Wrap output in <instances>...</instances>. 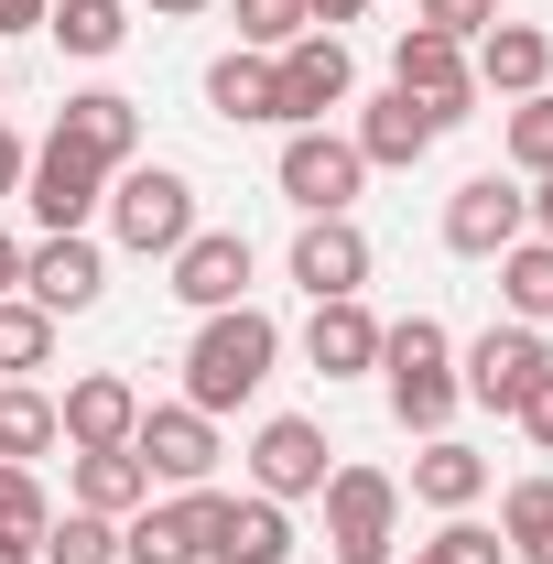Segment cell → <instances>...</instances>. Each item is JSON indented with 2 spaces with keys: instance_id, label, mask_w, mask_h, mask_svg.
I'll list each match as a JSON object with an SVG mask.
<instances>
[{
  "instance_id": "cell-1",
  "label": "cell",
  "mask_w": 553,
  "mask_h": 564,
  "mask_svg": "<svg viewBox=\"0 0 553 564\" xmlns=\"http://www.w3.org/2000/svg\"><path fill=\"white\" fill-rule=\"evenodd\" d=\"M272 358H282V326L261 315V304H228V315H207L196 326V348H185V402L196 413H239L261 380H272Z\"/></svg>"
},
{
  "instance_id": "cell-2",
  "label": "cell",
  "mask_w": 553,
  "mask_h": 564,
  "mask_svg": "<svg viewBox=\"0 0 553 564\" xmlns=\"http://www.w3.org/2000/svg\"><path fill=\"white\" fill-rule=\"evenodd\" d=\"M380 380H391V423H402V434H445V413L467 402V391H456V337H445L434 315L380 326Z\"/></svg>"
},
{
  "instance_id": "cell-3",
  "label": "cell",
  "mask_w": 553,
  "mask_h": 564,
  "mask_svg": "<svg viewBox=\"0 0 553 564\" xmlns=\"http://www.w3.org/2000/svg\"><path fill=\"white\" fill-rule=\"evenodd\" d=\"M98 207H109V239L141 250V261H174V250L196 239V185H185L174 163H120Z\"/></svg>"
},
{
  "instance_id": "cell-4",
  "label": "cell",
  "mask_w": 553,
  "mask_h": 564,
  "mask_svg": "<svg viewBox=\"0 0 553 564\" xmlns=\"http://www.w3.org/2000/svg\"><path fill=\"white\" fill-rule=\"evenodd\" d=\"M326 543L337 564H391V532H402V478L391 467H326Z\"/></svg>"
},
{
  "instance_id": "cell-5",
  "label": "cell",
  "mask_w": 553,
  "mask_h": 564,
  "mask_svg": "<svg viewBox=\"0 0 553 564\" xmlns=\"http://www.w3.org/2000/svg\"><path fill=\"white\" fill-rule=\"evenodd\" d=\"M293 554V521H282V499H217L196 489V564H282Z\"/></svg>"
},
{
  "instance_id": "cell-6",
  "label": "cell",
  "mask_w": 553,
  "mask_h": 564,
  "mask_svg": "<svg viewBox=\"0 0 553 564\" xmlns=\"http://www.w3.org/2000/svg\"><path fill=\"white\" fill-rule=\"evenodd\" d=\"M391 87L434 109V131L478 120V76H467V44H456V33H423V22H413V33L391 44Z\"/></svg>"
},
{
  "instance_id": "cell-7",
  "label": "cell",
  "mask_w": 553,
  "mask_h": 564,
  "mask_svg": "<svg viewBox=\"0 0 553 564\" xmlns=\"http://www.w3.org/2000/svg\"><path fill=\"white\" fill-rule=\"evenodd\" d=\"M98 196H109V163H98L87 141H66V131L44 141V152H33V174H22V207L44 217V239H55V228H87Z\"/></svg>"
},
{
  "instance_id": "cell-8",
  "label": "cell",
  "mask_w": 553,
  "mask_h": 564,
  "mask_svg": "<svg viewBox=\"0 0 553 564\" xmlns=\"http://www.w3.org/2000/svg\"><path fill=\"white\" fill-rule=\"evenodd\" d=\"M510 239H532V196H521L510 174H467V185L445 196V250H456V261H499Z\"/></svg>"
},
{
  "instance_id": "cell-9",
  "label": "cell",
  "mask_w": 553,
  "mask_h": 564,
  "mask_svg": "<svg viewBox=\"0 0 553 564\" xmlns=\"http://www.w3.org/2000/svg\"><path fill=\"white\" fill-rule=\"evenodd\" d=\"M131 456L152 467V489H207V467H217V423L196 413V402H152V413L131 423Z\"/></svg>"
},
{
  "instance_id": "cell-10",
  "label": "cell",
  "mask_w": 553,
  "mask_h": 564,
  "mask_svg": "<svg viewBox=\"0 0 553 564\" xmlns=\"http://www.w3.org/2000/svg\"><path fill=\"white\" fill-rule=\"evenodd\" d=\"M358 185H369L358 141H337V131H293V141H282V196H293L304 217H347Z\"/></svg>"
},
{
  "instance_id": "cell-11",
  "label": "cell",
  "mask_w": 553,
  "mask_h": 564,
  "mask_svg": "<svg viewBox=\"0 0 553 564\" xmlns=\"http://www.w3.org/2000/svg\"><path fill=\"white\" fill-rule=\"evenodd\" d=\"M543 369H553L543 326H488L478 348H467V369H456V391H467V402H488V413H521Z\"/></svg>"
},
{
  "instance_id": "cell-12",
  "label": "cell",
  "mask_w": 553,
  "mask_h": 564,
  "mask_svg": "<svg viewBox=\"0 0 553 564\" xmlns=\"http://www.w3.org/2000/svg\"><path fill=\"white\" fill-rule=\"evenodd\" d=\"M272 76H282V120H293V131H315L326 109H347V87H358V66H347L337 33H304V44H282Z\"/></svg>"
},
{
  "instance_id": "cell-13",
  "label": "cell",
  "mask_w": 553,
  "mask_h": 564,
  "mask_svg": "<svg viewBox=\"0 0 553 564\" xmlns=\"http://www.w3.org/2000/svg\"><path fill=\"white\" fill-rule=\"evenodd\" d=\"M326 456H337V445H326L304 413H272L261 434H250V489L261 499H315L326 489Z\"/></svg>"
},
{
  "instance_id": "cell-14",
  "label": "cell",
  "mask_w": 553,
  "mask_h": 564,
  "mask_svg": "<svg viewBox=\"0 0 553 564\" xmlns=\"http://www.w3.org/2000/svg\"><path fill=\"white\" fill-rule=\"evenodd\" d=\"M98 282H109V261H98V239H87V228H55L44 250H22V293H33L44 315H87V304H98Z\"/></svg>"
},
{
  "instance_id": "cell-15",
  "label": "cell",
  "mask_w": 553,
  "mask_h": 564,
  "mask_svg": "<svg viewBox=\"0 0 553 564\" xmlns=\"http://www.w3.org/2000/svg\"><path fill=\"white\" fill-rule=\"evenodd\" d=\"M131 423H141V391L120 380V369H87V380H66V402H55V434H66V456L131 445Z\"/></svg>"
},
{
  "instance_id": "cell-16",
  "label": "cell",
  "mask_w": 553,
  "mask_h": 564,
  "mask_svg": "<svg viewBox=\"0 0 553 564\" xmlns=\"http://www.w3.org/2000/svg\"><path fill=\"white\" fill-rule=\"evenodd\" d=\"M293 282H304L315 304H347V293L369 282V239H358V217H304V228H293Z\"/></svg>"
},
{
  "instance_id": "cell-17",
  "label": "cell",
  "mask_w": 553,
  "mask_h": 564,
  "mask_svg": "<svg viewBox=\"0 0 553 564\" xmlns=\"http://www.w3.org/2000/svg\"><path fill=\"white\" fill-rule=\"evenodd\" d=\"M174 293H185L196 315L250 304V239H239V228H196V239L174 250Z\"/></svg>"
},
{
  "instance_id": "cell-18",
  "label": "cell",
  "mask_w": 553,
  "mask_h": 564,
  "mask_svg": "<svg viewBox=\"0 0 553 564\" xmlns=\"http://www.w3.org/2000/svg\"><path fill=\"white\" fill-rule=\"evenodd\" d=\"M347 141H358V163H369V174H380V163H391V174H413L445 131H434V109H423V98L391 87V98H369V109H358V131H347Z\"/></svg>"
},
{
  "instance_id": "cell-19",
  "label": "cell",
  "mask_w": 553,
  "mask_h": 564,
  "mask_svg": "<svg viewBox=\"0 0 553 564\" xmlns=\"http://www.w3.org/2000/svg\"><path fill=\"white\" fill-rule=\"evenodd\" d=\"M467 76H478L488 98H532V87L553 76V33L543 22H488L478 55H467Z\"/></svg>"
},
{
  "instance_id": "cell-20",
  "label": "cell",
  "mask_w": 553,
  "mask_h": 564,
  "mask_svg": "<svg viewBox=\"0 0 553 564\" xmlns=\"http://www.w3.org/2000/svg\"><path fill=\"white\" fill-rule=\"evenodd\" d=\"M55 131H66V141H87V152L120 174V163H141V98H120V87H76Z\"/></svg>"
},
{
  "instance_id": "cell-21",
  "label": "cell",
  "mask_w": 553,
  "mask_h": 564,
  "mask_svg": "<svg viewBox=\"0 0 553 564\" xmlns=\"http://www.w3.org/2000/svg\"><path fill=\"white\" fill-rule=\"evenodd\" d=\"M304 358L326 369V380H358V369H380V315L347 293V304H315V326H304Z\"/></svg>"
},
{
  "instance_id": "cell-22",
  "label": "cell",
  "mask_w": 553,
  "mask_h": 564,
  "mask_svg": "<svg viewBox=\"0 0 553 564\" xmlns=\"http://www.w3.org/2000/svg\"><path fill=\"white\" fill-rule=\"evenodd\" d=\"M413 499H423V510H445V521H456V510H478V499H488V456H478V445H456V434H423Z\"/></svg>"
},
{
  "instance_id": "cell-23",
  "label": "cell",
  "mask_w": 553,
  "mask_h": 564,
  "mask_svg": "<svg viewBox=\"0 0 553 564\" xmlns=\"http://www.w3.org/2000/svg\"><path fill=\"white\" fill-rule=\"evenodd\" d=\"M120 564H196V489L141 499L131 521H120Z\"/></svg>"
},
{
  "instance_id": "cell-24",
  "label": "cell",
  "mask_w": 553,
  "mask_h": 564,
  "mask_svg": "<svg viewBox=\"0 0 553 564\" xmlns=\"http://www.w3.org/2000/svg\"><path fill=\"white\" fill-rule=\"evenodd\" d=\"M207 109H217V120H239V131H250V120H282L272 55H250V44H239V55H217V66H207Z\"/></svg>"
},
{
  "instance_id": "cell-25",
  "label": "cell",
  "mask_w": 553,
  "mask_h": 564,
  "mask_svg": "<svg viewBox=\"0 0 553 564\" xmlns=\"http://www.w3.org/2000/svg\"><path fill=\"white\" fill-rule=\"evenodd\" d=\"M141 499H152V467H141L131 445H98V456H76V510H98V521H131Z\"/></svg>"
},
{
  "instance_id": "cell-26",
  "label": "cell",
  "mask_w": 553,
  "mask_h": 564,
  "mask_svg": "<svg viewBox=\"0 0 553 564\" xmlns=\"http://www.w3.org/2000/svg\"><path fill=\"white\" fill-rule=\"evenodd\" d=\"M66 434H55V391H33V380H0V467H33V456H55Z\"/></svg>"
},
{
  "instance_id": "cell-27",
  "label": "cell",
  "mask_w": 553,
  "mask_h": 564,
  "mask_svg": "<svg viewBox=\"0 0 553 564\" xmlns=\"http://www.w3.org/2000/svg\"><path fill=\"white\" fill-rule=\"evenodd\" d=\"M44 33H55L66 55L98 66V55H120V44H131V11H120V0H55V11H44Z\"/></svg>"
},
{
  "instance_id": "cell-28",
  "label": "cell",
  "mask_w": 553,
  "mask_h": 564,
  "mask_svg": "<svg viewBox=\"0 0 553 564\" xmlns=\"http://www.w3.org/2000/svg\"><path fill=\"white\" fill-rule=\"evenodd\" d=\"M499 293H510V326H543L553 315V239H510L499 250Z\"/></svg>"
},
{
  "instance_id": "cell-29",
  "label": "cell",
  "mask_w": 553,
  "mask_h": 564,
  "mask_svg": "<svg viewBox=\"0 0 553 564\" xmlns=\"http://www.w3.org/2000/svg\"><path fill=\"white\" fill-rule=\"evenodd\" d=\"M499 543L521 564H553V478H521V489L499 499Z\"/></svg>"
},
{
  "instance_id": "cell-30",
  "label": "cell",
  "mask_w": 553,
  "mask_h": 564,
  "mask_svg": "<svg viewBox=\"0 0 553 564\" xmlns=\"http://www.w3.org/2000/svg\"><path fill=\"white\" fill-rule=\"evenodd\" d=\"M44 564H120V521H98V510H55V521H44Z\"/></svg>"
},
{
  "instance_id": "cell-31",
  "label": "cell",
  "mask_w": 553,
  "mask_h": 564,
  "mask_svg": "<svg viewBox=\"0 0 553 564\" xmlns=\"http://www.w3.org/2000/svg\"><path fill=\"white\" fill-rule=\"evenodd\" d=\"M44 358H55V315L33 293H11L0 304V369H44Z\"/></svg>"
},
{
  "instance_id": "cell-32",
  "label": "cell",
  "mask_w": 553,
  "mask_h": 564,
  "mask_svg": "<svg viewBox=\"0 0 553 564\" xmlns=\"http://www.w3.org/2000/svg\"><path fill=\"white\" fill-rule=\"evenodd\" d=\"M510 163L543 185L553 174V87H532V98H510Z\"/></svg>"
},
{
  "instance_id": "cell-33",
  "label": "cell",
  "mask_w": 553,
  "mask_h": 564,
  "mask_svg": "<svg viewBox=\"0 0 553 564\" xmlns=\"http://www.w3.org/2000/svg\"><path fill=\"white\" fill-rule=\"evenodd\" d=\"M315 22H304V0H239V44L250 55H282V44H304Z\"/></svg>"
},
{
  "instance_id": "cell-34",
  "label": "cell",
  "mask_w": 553,
  "mask_h": 564,
  "mask_svg": "<svg viewBox=\"0 0 553 564\" xmlns=\"http://www.w3.org/2000/svg\"><path fill=\"white\" fill-rule=\"evenodd\" d=\"M55 521V499L33 489V467H0V532H44Z\"/></svg>"
},
{
  "instance_id": "cell-35",
  "label": "cell",
  "mask_w": 553,
  "mask_h": 564,
  "mask_svg": "<svg viewBox=\"0 0 553 564\" xmlns=\"http://www.w3.org/2000/svg\"><path fill=\"white\" fill-rule=\"evenodd\" d=\"M488 22H499V0H423V33H456V44H478Z\"/></svg>"
},
{
  "instance_id": "cell-36",
  "label": "cell",
  "mask_w": 553,
  "mask_h": 564,
  "mask_svg": "<svg viewBox=\"0 0 553 564\" xmlns=\"http://www.w3.org/2000/svg\"><path fill=\"white\" fill-rule=\"evenodd\" d=\"M521 434H532V445H543V456H553V369H543V380H532V402H521Z\"/></svg>"
},
{
  "instance_id": "cell-37",
  "label": "cell",
  "mask_w": 553,
  "mask_h": 564,
  "mask_svg": "<svg viewBox=\"0 0 553 564\" xmlns=\"http://www.w3.org/2000/svg\"><path fill=\"white\" fill-rule=\"evenodd\" d=\"M44 11L55 0H0V33H44Z\"/></svg>"
},
{
  "instance_id": "cell-38",
  "label": "cell",
  "mask_w": 553,
  "mask_h": 564,
  "mask_svg": "<svg viewBox=\"0 0 553 564\" xmlns=\"http://www.w3.org/2000/svg\"><path fill=\"white\" fill-rule=\"evenodd\" d=\"M22 174H33V152H22V141L0 131V196H22Z\"/></svg>"
},
{
  "instance_id": "cell-39",
  "label": "cell",
  "mask_w": 553,
  "mask_h": 564,
  "mask_svg": "<svg viewBox=\"0 0 553 564\" xmlns=\"http://www.w3.org/2000/svg\"><path fill=\"white\" fill-rule=\"evenodd\" d=\"M358 11H369V0H304V22H315V33H337V22H358Z\"/></svg>"
},
{
  "instance_id": "cell-40",
  "label": "cell",
  "mask_w": 553,
  "mask_h": 564,
  "mask_svg": "<svg viewBox=\"0 0 553 564\" xmlns=\"http://www.w3.org/2000/svg\"><path fill=\"white\" fill-rule=\"evenodd\" d=\"M0 564H44V532H0Z\"/></svg>"
},
{
  "instance_id": "cell-41",
  "label": "cell",
  "mask_w": 553,
  "mask_h": 564,
  "mask_svg": "<svg viewBox=\"0 0 553 564\" xmlns=\"http://www.w3.org/2000/svg\"><path fill=\"white\" fill-rule=\"evenodd\" d=\"M22 293V239H0V304Z\"/></svg>"
},
{
  "instance_id": "cell-42",
  "label": "cell",
  "mask_w": 553,
  "mask_h": 564,
  "mask_svg": "<svg viewBox=\"0 0 553 564\" xmlns=\"http://www.w3.org/2000/svg\"><path fill=\"white\" fill-rule=\"evenodd\" d=\"M141 11H152V22H196L207 0H141Z\"/></svg>"
},
{
  "instance_id": "cell-43",
  "label": "cell",
  "mask_w": 553,
  "mask_h": 564,
  "mask_svg": "<svg viewBox=\"0 0 553 564\" xmlns=\"http://www.w3.org/2000/svg\"><path fill=\"white\" fill-rule=\"evenodd\" d=\"M532 239H553V174H543V196H532Z\"/></svg>"
},
{
  "instance_id": "cell-44",
  "label": "cell",
  "mask_w": 553,
  "mask_h": 564,
  "mask_svg": "<svg viewBox=\"0 0 553 564\" xmlns=\"http://www.w3.org/2000/svg\"><path fill=\"white\" fill-rule=\"evenodd\" d=\"M413 564H445V554H434V543H413Z\"/></svg>"
},
{
  "instance_id": "cell-45",
  "label": "cell",
  "mask_w": 553,
  "mask_h": 564,
  "mask_svg": "<svg viewBox=\"0 0 553 564\" xmlns=\"http://www.w3.org/2000/svg\"><path fill=\"white\" fill-rule=\"evenodd\" d=\"M0 98H11V66H0Z\"/></svg>"
}]
</instances>
